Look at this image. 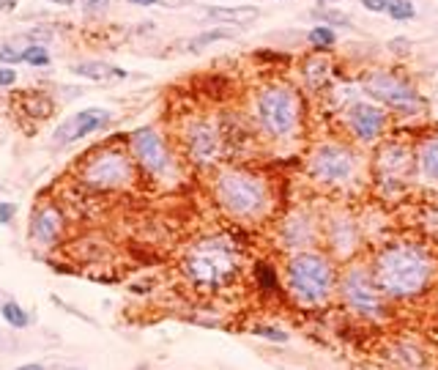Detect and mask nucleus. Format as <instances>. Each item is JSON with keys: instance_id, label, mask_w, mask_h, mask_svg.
Here are the masks:
<instances>
[{"instance_id": "obj_5", "label": "nucleus", "mask_w": 438, "mask_h": 370, "mask_svg": "<svg viewBox=\"0 0 438 370\" xmlns=\"http://www.w3.org/2000/svg\"><path fill=\"white\" fill-rule=\"evenodd\" d=\"M257 121L274 140H288L299 129V99L288 85L274 82L257 94Z\"/></svg>"}, {"instance_id": "obj_13", "label": "nucleus", "mask_w": 438, "mask_h": 370, "mask_svg": "<svg viewBox=\"0 0 438 370\" xmlns=\"http://www.w3.org/2000/svg\"><path fill=\"white\" fill-rule=\"evenodd\" d=\"M348 124L354 129V135L362 140V143H372L381 132H384V124H386V115L381 108L370 105V102H356L351 112H348Z\"/></svg>"}, {"instance_id": "obj_16", "label": "nucleus", "mask_w": 438, "mask_h": 370, "mask_svg": "<svg viewBox=\"0 0 438 370\" xmlns=\"http://www.w3.org/2000/svg\"><path fill=\"white\" fill-rule=\"evenodd\" d=\"M74 74L80 77H88V80H96V82H107V80H123L126 72L112 66V64H105V61H88V64H74L72 66Z\"/></svg>"}, {"instance_id": "obj_3", "label": "nucleus", "mask_w": 438, "mask_h": 370, "mask_svg": "<svg viewBox=\"0 0 438 370\" xmlns=\"http://www.w3.org/2000/svg\"><path fill=\"white\" fill-rule=\"evenodd\" d=\"M214 195L219 206L239 220H257L269 209V186L247 170L222 173L214 182Z\"/></svg>"}, {"instance_id": "obj_30", "label": "nucleus", "mask_w": 438, "mask_h": 370, "mask_svg": "<svg viewBox=\"0 0 438 370\" xmlns=\"http://www.w3.org/2000/svg\"><path fill=\"white\" fill-rule=\"evenodd\" d=\"M14 82H17V72L11 66H3L0 69V88H11Z\"/></svg>"}, {"instance_id": "obj_34", "label": "nucleus", "mask_w": 438, "mask_h": 370, "mask_svg": "<svg viewBox=\"0 0 438 370\" xmlns=\"http://www.w3.org/2000/svg\"><path fill=\"white\" fill-rule=\"evenodd\" d=\"M129 3H135V6H153V3H159V0H129Z\"/></svg>"}, {"instance_id": "obj_25", "label": "nucleus", "mask_w": 438, "mask_h": 370, "mask_svg": "<svg viewBox=\"0 0 438 370\" xmlns=\"http://www.w3.org/2000/svg\"><path fill=\"white\" fill-rule=\"evenodd\" d=\"M250 332L257 334V337H263V340H271V343H288V332L280 330V327H274V324H257Z\"/></svg>"}, {"instance_id": "obj_11", "label": "nucleus", "mask_w": 438, "mask_h": 370, "mask_svg": "<svg viewBox=\"0 0 438 370\" xmlns=\"http://www.w3.org/2000/svg\"><path fill=\"white\" fill-rule=\"evenodd\" d=\"M110 121V110L107 108H85V110L74 112L69 115L52 135V140L58 146H69V143H77L82 138H88L91 132L96 129H105Z\"/></svg>"}, {"instance_id": "obj_31", "label": "nucleus", "mask_w": 438, "mask_h": 370, "mask_svg": "<svg viewBox=\"0 0 438 370\" xmlns=\"http://www.w3.org/2000/svg\"><path fill=\"white\" fill-rule=\"evenodd\" d=\"M389 3H392V0H362V6H365L367 11H372V14L386 11V8H389Z\"/></svg>"}, {"instance_id": "obj_27", "label": "nucleus", "mask_w": 438, "mask_h": 370, "mask_svg": "<svg viewBox=\"0 0 438 370\" xmlns=\"http://www.w3.org/2000/svg\"><path fill=\"white\" fill-rule=\"evenodd\" d=\"M0 64H22V50H14L11 44H0Z\"/></svg>"}, {"instance_id": "obj_21", "label": "nucleus", "mask_w": 438, "mask_h": 370, "mask_svg": "<svg viewBox=\"0 0 438 370\" xmlns=\"http://www.w3.org/2000/svg\"><path fill=\"white\" fill-rule=\"evenodd\" d=\"M255 280H257V288H260L263 294H274V291L280 288L277 272H274V266L266 263V260H260V263L255 266Z\"/></svg>"}, {"instance_id": "obj_9", "label": "nucleus", "mask_w": 438, "mask_h": 370, "mask_svg": "<svg viewBox=\"0 0 438 370\" xmlns=\"http://www.w3.org/2000/svg\"><path fill=\"white\" fill-rule=\"evenodd\" d=\"M381 291L375 288L372 283V274H367L365 269H354L342 277V296H345V304L365 316V318H378L381 316Z\"/></svg>"}, {"instance_id": "obj_10", "label": "nucleus", "mask_w": 438, "mask_h": 370, "mask_svg": "<svg viewBox=\"0 0 438 370\" xmlns=\"http://www.w3.org/2000/svg\"><path fill=\"white\" fill-rule=\"evenodd\" d=\"M310 170L315 179L321 182H345L354 176L356 170V162H354V154L342 146H321L312 154V162H310Z\"/></svg>"}, {"instance_id": "obj_14", "label": "nucleus", "mask_w": 438, "mask_h": 370, "mask_svg": "<svg viewBox=\"0 0 438 370\" xmlns=\"http://www.w3.org/2000/svg\"><path fill=\"white\" fill-rule=\"evenodd\" d=\"M61 230H63V214L58 206H41L31 220V239L41 247L55 244L61 239Z\"/></svg>"}, {"instance_id": "obj_28", "label": "nucleus", "mask_w": 438, "mask_h": 370, "mask_svg": "<svg viewBox=\"0 0 438 370\" xmlns=\"http://www.w3.org/2000/svg\"><path fill=\"white\" fill-rule=\"evenodd\" d=\"M107 3L110 0H82V6H85V14H102L105 8H107Z\"/></svg>"}, {"instance_id": "obj_29", "label": "nucleus", "mask_w": 438, "mask_h": 370, "mask_svg": "<svg viewBox=\"0 0 438 370\" xmlns=\"http://www.w3.org/2000/svg\"><path fill=\"white\" fill-rule=\"evenodd\" d=\"M14 214H17V206H14V203H0V225H11Z\"/></svg>"}, {"instance_id": "obj_17", "label": "nucleus", "mask_w": 438, "mask_h": 370, "mask_svg": "<svg viewBox=\"0 0 438 370\" xmlns=\"http://www.w3.org/2000/svg\"><path fill=\"white\" fill-rule=\"evenodd\" d=\"M209 17L222 20V22H252L260 17V8L257 6H233V8L214 6V8H209Z\"/></svg>"}, {"instance_id": "obj_1", "label": "nucleus", "mask_w": 438, "mask_h": 370, "mask_svg": "<svg viewBox=\"0 0 438 370\" xmlns=\"http://www.w3.org/2000/svg\"><path fill=\"white\" fill-rule=\"evenodd\" d=\"M430 277H433V263L414 244H395L384 250L372 266L375 288L389 299H408L422 294Z\"/></svg>"}, {"instance_id": "obj_23", "label": "nucleus", "mask_w": 438, "mask_h": 370, "mask_svg": "<svg viewBox=\"0 0 438 370\" xmlns=\"http://www.w3.org/2000/svg\"><path fill=\"white\" fill-rule=\"evenodd\" d=\"M307 41H310L312 47H318V50H326V47H331V44L337 41V36H334V31H331L328 25H318V28H312V31L307 34Z\"/></svg>"}, {"instance_id": "obj_26", "label": "nucleus", "mask_w": 438, "mask_h": 370, "mask_svg": "<svg viewBox=\"0 0 438 370\" xmlns=\"http://www.w3.org/2000/svg\"><path fill=\"white\" fill-rule=\"evenodd\" d=\"M386 11H389V17H392V20L405 22V20H411V17H414V3H411V0H392Z\"/></svg>"}, {"instance_id": "obj_4", "label": "nucleus", "mask_w": 438, "mask_h": 370, "mask_svg": "<svg viewBox=\"0 0 438 370\" xmlns=\"http://www.w3.org/2000/svg\"><path fill=\"white\" fill-rule=\"evenodd\" d=\"M288 291L304 307H321L334 291V266L318 253H301L288 263Z\"/></svg>"}, {"instance_id": "obj_36", "label": "nucleus", "mask_w": 438, "mask_h": 370, "mask_svg": "<svg viewBox=\"0 0 438 370\" xmlns=\"http://www.w3.org/2000/svg\"><path fill=\"white\" fill-rule=\"evenodd\" d=\"M135 370H148V365H146V362H143V365H137V368H135Z\"/></svg>"}, {"instance_id": "obj_24", "label": "nucleus", "mask_w": 438, "mask_h": 370, "mask_svg": "<svg viewBox=\"0 0 438 370\" xmlns=\"http://www.w3.org/2000/svg\"><path fill=\"white\" fill-rule=\"evenodd\" d=\"M22 61L41 69V66H50V52H47L41 44H31V47H25V50H22Z\"/></svg>"}, {"instance_id": "obj_20", "label": "nucleus", "mask_w": 438, "mask_h": 370, "mask_svg": "<svg viewBox=\"0 0 438 370\" xmlns=\"http://www.w3.org/2000/svg\"><path fill=\"white\" fill-rule=\"evenodd\" d=\"M419 168H422V173L430 182H438V135L422 146V151H419Z\"/></svg>"}, {"instance_id": "obj_22", "label": "nucleus", "mask_w": 438, "mask_h": 370, "mask_svg": "<svg viewBox=\"0 0 438 370\" xmlns=\"http://www.w3.org/2000/svg\"><path fill=\"white\" fill-rule=\"evenodd\" d=\"M233 36H236V31H230V28H214V31H206V34L192 38L189 50H203V47H209V44H214V41H227V38H233Z\"/></svg>"}, {"instance_id": "obj_35", "label": "nucleus", "mask_w": 438, "mask_h": 370, "mask_svg": "<svg viewBox=\"0 0 438 370\" xmlns=\"http://www.w3.org/2000/svg\"><path fill=\"white\" fill-rule=\"evenodd\" d=\"M14 3H17V0H0V8H8V6L14 8Z\"/></svg>"}, {"instance_id": "obj_19", "label": "nucleus", "mask_w": 438, "mask_h": 370, "mask_svg": "<svg viewBox=\"0 0 438 370\" xmlns=\"http://www.w3.org/2000/svg\"><path fill=\"white\" fill-rule=\"evenodd\" d=\"M0 316H3V321L11 327V330H25L28 324H31V316H28V310L17 302V299H6L3 304H0Z\"/></svg>"}, {"instance_id": "obj_37", "label": "nucleus", "mask_w": 438, "mask_h": 370, "mask_svg": "<svg viewBox=\"0 0 438 370\" xmlns=\"http://www.w3.org/2000/svg\"><path fill=\"white\" fill-rule=\"evenodd\" d=\"M52 3H66V0H52Z\"/></svg>"}, {"instance_id": "obj_18", "label": "nucleus", "mask_w": 438, "mask_h": 370, "mask_svg": "<svg viewBox=\"0 0 438 370\" xmlns=\"http://www.w3.org/2000/svg\"><path fill=\"white\" fill-rule=\"evenodd\" d=\"M392 360H395V365L400 370H416V368H422V362H425L419 346H411V343H398V346H392Z\"/></svg>"}, {"instance_id": "obj_7", "label": "nucleus", "mask_w": 438, "mask_h": 370, "mask_svg": "<svg viewBox=\"0 0 438 370\" xmlns=\"http://www.w3.org/2000/svg\"><path fill=\"white\" fill-rule=\"evenodd\" d=\"M365 91L372 96V102H381L398 112H419L425 108V99L416 94V88L389 72L370 74L365 80Z\"/></svg>"}, {"instance_id": "obj_15", "label": "nucleus", "mask_w": 438, "mask_h": 370, "mask_svg": "<svg viewBox=\"0 0 438 370\" xmlns=\"http://www.w3.org/2000/svg\"><path fill=\"white\" fill-rule=\"evenodd\" d=\"M411 170V156L400 146H386L378 156V173L381 179H402Z\"/></svg>"}, {"instance_id": "obj_33", "label": "nucleus", "mask_w": 438, "mask_h": 370, "mask_svg": "<svg viewBox=\"0 0 438 370\" xmlns=\"http://www.w3.org/2000/svg\"><path fill=\"white\" fill-rule=\"evenodd\" d=\"M17 370H47V368L41 362H28V365H20Z\"/></svg>"}, {"instance_id": "obj_8", "label": "nucleus", "mask_w": 438, "mask_h": 370, "mask_svg": "<svg viewBox=\"0 0 438 370\" xmlns=\"http://www.w3.org/2000/svg\"><path fill=\"white\" fill-rule=\"evenodd\" d=\"M129 143H132V154H135V159L140 162V168H143L146 173H151V176H159V179H165V176H170V173H173L170 151L165 148L162 138H159L151 126L135 129V132H132V138H129Z\"/></svg>"}, {"instance_id": "obj_12", "label": "nucleus", "mask_w": 438, "mask_h": 370, "mask_svg": "<svg viewBox=\"0 0 438 370\" xmlns=\"http://www.w3.org/2000/svg\"><path fill=\"white\" fill-rule=\"evenodd\" d=\"M186 151L197 165H209L219 156V132L209 121H195L186 129Z\"/></svg>"}, {"instance_id": "obj_2", "label": "nucleus", "mask_w": 438, "mask_h": 370, "mask_svg": "<svg viewBox=\"0 0 438 370\" xmlns=\"http://www.w3.org/2000/svg\"><path fill=\"white\" fill-rule=\"evenodd\" d=\"M239 266H241V260H239L236 247L222 236H211V239L197 242L183 258L186 277L197 288H209V291L230 286L239 274Z\"/></svg>"}, {"instance_id": "obj_32", "label": "nucleus", "mask_w": 438, "mask_h": 370, "mask_svg": "<svg viewBox=\"0 0 438 370\" xmlns=\"http://www.w3.org/2000/svg\"><path fill=\"white\" fill-rule=\"evenodd\" d=\"M321 17H324V20H328L331 25H342V28H348V17H342V14H334V11H324Z\"/></svg>"}, {"instance_id": "obj_6", "label": "nucleus", "mask_w": 438, "mask_h": 370, "mask_svg": "<svg viewBox=\"0 0 438 370\" xmlns=\"http://www.w3.org/2000/svg\"><path fill=\"white\" fill-rule=\"evenodd\" d=\"M135 176V168H132V159L118 151V148H105V151H96L85 168H82V182L96 189H118V186H126Z\"/></svg>"}]
</instances>
